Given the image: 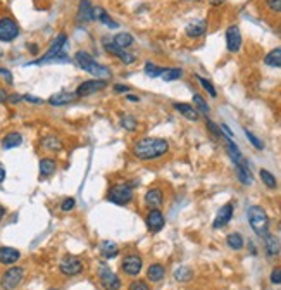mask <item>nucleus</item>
Here are the masks:
<instances>
[{
  "mask_svg": "<svg viewBox=\"0 0 281 290\" xmlns=\"http://www.w3.org/2000/svg\"><path fill=\"white\" fill-rule=\"evenodd\" d=\"M112 42H114V45H117L119 48H126V47L133 45V37H131L130 33H117Z\"/></svg>",
  "mask_w": 281,
  "mask_h": 290,
  "instance_id": "nucleus-30",
  "label": "nucleus"
},
{
  "mask_svg": "<svg viewBox=\"0 0 281 290\" xmlns=\"http://www.w3.org/2000/svg\"><path fill=\"white\" fill-rule=\"evenodd\" d=\"M207 128L210 130V133H212V135H214V137H216V138H221V137H223V133H221V128H217V126L214 125V123L210 121V120H207Z\"/></svg>",
  "mask_w": 281,
  "mask_h": 290,
  "instance_id": "nucleus-44",
  "label": "nucleus"
},
{
  "mask_svg": "<svg viewBox=\"0 0 281 290\" xmlns=\"http://www.w3.org/2000/svg\"><path fill=\"white\" fill-rule=\"evenodd\" d=\"M210 4H212V6H221L223 2H225V0H209Z\"/></svg>",
  "mask_w": 281,
  "mask_h": 290,
  "instance_id": "nucleus-53",
  "label": "nucleus"
},
{
  "mask_svg": "<svg viewBox=\"0 0 281 290\" xmlns=\"http://www.w3.org/2000/svg\"><path fill=\"white\" fill-rule=\"evenodd\" d=\"M24 278V268L12 266L0 276V288L2 290H14L19 287V283Z\"/></svg>",
  "mask_w": 281,
  "mask_h": 290,
  "instance_id": "nucleus-7",
  "label": "nucleus"
},
{
  "mask_svg": "<svg viewBox=\"0 0 281 290\" xmlns=\"http://www.w3.org/2000/svg\"><path fill=\"white\" fill-rule=\"evenodd\" d=\"M42 145H43V149H47V151H50V152H59L60 149H63V142H60L57 137H54V135H48V137L43 138Z\"/></svg>",
  "mask_w": 281,
  "mask_h": 290,
  "instance_id": "nucleus-27",
  "label": "nucleus"
},
{
  "mask_svg": "<svg viewBox=\"0 0 281 290\" xmlns=\"http://www.w3.org/2000/svg\"><path fill=\"white\" fill-rule=\"evenodd\" d=\"M128 99L131 100V102H138V100H140L137 95H128Z\"/></svg>",
  "mask_w": 281,
  "mask_h": 290,
  "instance_id": "nucleus-55",
  "label": "nucleus"
},
{
  "mask_svg": "<svg viewBox=\"0 0 281 290\" xmlns=\"http://www.w3.org/2000/svg\"><path fill=\"white\" fill-rule=\"evenodd\" d=\"M105 86H107V80H88V81H83L74 94L80 99V97H88L91 94H97V92L104 90Z\"/></svg>",
  "mask_w": 281,
  "mask_h": 290,
  "instance_id": "nucleus-11",
  "label": "nucleus"
},
{
  "mask_svg": "<svg viewBox=\"0 0 281 290\" xmlns=\"http://www.w3.org/2000/svg\"><path fill=\"white\" fill-rule=\"evenodd\" d=\"M221 130H225V133L228 135V137H233V131H231L230 128H228L226 125H221Z\"/></svg>",
  "mask_w": 281,
  "mask_h": 290,
  "instance_id": "nucleus-52",
  "label": "nucleus"
},
{
  "mask_svg": "<svg viewBox=\"0 0 281 290\" xmlns=\"http://www.w3.org/2000/svg\"><path fill=\"white\" fill-rule=\"evenodd\" d=\"M226 45H228V50L230 52H238L240 47H241V33H240V28L236 24L230 26L226 30Z\"/></svg>",
  "mask_w": 281,
  "mask_h": 290,
  "instance_id": "nucleus-15",
  "label": "nucleus"
},
{
  "mask_svg": "<svg viewBox=\"0 0 281 290\" xmlns=\"http://www.w3.org/2000/svg\"><path fill=\"white\" fill-rule=\"evenodd\" d=\"M128 290H150V287H148V283L145 280H133L130 283Z\"/></svg>",
  "mask_w": 281,
  "mask_h": 290,
  "instance_id": "nucleus-40",
  "label": "nucleus"
},
{
  "mask_svg": "<svg viewBox=\"0 0 281 290\" xmlns=\"http://www.w3.org/2000/svg\"><path fill=\"white\" fill-rule=\"evenodd\" d=\"M174 109H176L178 112H181L183 116L186 118V120H190V121H197V120H199V112H197L190 104L176 102V104H174Z\"/></svg>",
  "mask_w": 281,
  "mask_h": 290,
  "instance_id": "nucleus-25",
  "label": "nucleus"
},
{
  "mask_svg": "<svg viewBox=\"0 0 281 290\" xmlns=\"http://www.w3.org/2000/svg\"><path fill=\"white\" fill-rule=\"evenodd\" d=\"M66 43H68V37L64 33H60L54 42L50 43L47 54L42 55L40 59L33 61L32 64H45L50 61H59V63H68V55H66Z\"/></svg>",
  "mask_w": 281,
  "mask_h": 290,
  "instance_id": "nucleus-4",
  "label": "nucleus"
},
{
  "mask_svg": "<svg viewBox=\"0 0 281 290\" xmlns=\"http://www.w3.org/2000/svg\"><path fill=\"white\" fill-rule=\"evenodd\" d=\"M78 99L76 94H69V92H59V94H54L48 99V104L52 105H68L73 104L74 100Z\"/></svg>",
  "mask_w": 281,
  "mask_h": 290,
  "instance_id": "nucleus-21",
  "label": "nucleus"
},
{
  "mask_svg": "<svg viewBox=\"0 0 281 290\" xmlns=\"http://www.w3.org/2000/svg\"><path fill=\"white\" fill-rule=\"evenodd\" d=\"M0 74H2V76L6 78L7 83H12V74H11V71H7V69L0 68Z\"/></svg>",
  "mask_w": 281,
  "mask_h": 290,
  "instance_id": "nucleus-47",
  "label": "nucleus"
},
{
  "mask_svg": "<svg viewBox=\"0 0 281 290\" xmlns=\"http://www.w3.org/2000/svg\"><path fill=\"white\" fill-rule=\"evenodd\" d=\"M166 276V268L159 265V263H155V265H150L147 270V280L148 282H161L162 278Z\"/></svg>",
  "mask_w": 281,
  "mask_h": 290,
  "instance_id": "nucleus-22",
  "label": "nucleus"
},
{
  "mask_svg": "<svg viewBox=\"0 0 281 290\" xmlns=\"http://www.w3.org/2000/svg\"><path fill=\"white\" fill-rule=\"evenodd\" d=\"M97 278H99L100 285H102V288L105 290H121L122 287L119 275L114 273L111 268L104 265V263H100V265L97 266Z\"/></svg>",
  "mask_w": 281,
  "mask_h": 290,
  "instance_id": "nucleus-6",
  "label": "nucleus"
},
{
  "mask_svg": "<svg viewBox=\"0 0 281 290\" xmlns=\"http://www.w3.org/2000/svg\"><path fill=\"white\" fill-rule=\"evenodd\" d=\"M236 177L243 185H252L254 178H252V173H250V168H236Z\"/></svg>",
  "mask_w": 281,
  "mask_h": 290,
  "instance_id": "nucleus-34",
  "label": "nucleus"
},
{
  "mask_svg": "<svg viewBox=\"0 0 281 290\" xmlns=\"http://www.w3.org/2000/svg\"><path fill=\"white\" fill-rule=\"evenodd\" d=\"M50 290H59V288H50Z\"/></svg>",
  "mask_w": 281,
  "mask_h": 290,
  "instance_id": "nucleus-56",
  "label": "nucleus"
},
{
  "mask_svg": "<svg viewBox=\"0 0 281 290\" xmlns=\"http://www.w3.org/2000/svg\"><path fill=\"white\" fill-rule=\"evenodd\" d=\"M104 47H105V50H107L109 54L119 57V59H121L124 64H133V63H135V55H133V54L126 52L124 48H119L117 45H114V42L107 40V38H104Z\"/></svg>",
  "mask_w": 281,
  "mask_h": 290,
  "instance_id": "nucleus-14",
  "label": "nucleus"
},
{
  "mask_svg": "<svg viewBox=\"0 0 281 290\" xmlns=\"http://www.w3.org/2000/svg\"><path fill=\"white\" fill-rule=\"evenodd\" d=\"M259 177H261L262 183H264L267 188H271V190H274V188L278 187V182H276L274 175L269 173L267 169H261V171H259Z\"/></svg>",
  "mask_w": 281,
  "mask_h": 290,
  "instance_id": "nucleus-31",
  "label": "nucleus"
},
{
  "mask_svg": "<svg viewBox=\"0 0 281 290\" xmlns=\"http://www.w3.org/2000/svg\"><path fill=\"white\" fill-rule=\"evenodd\" d=\"M78 19H80L81 23H88V21H91V2L90 0H81L80 2Z\"/></svg>",
  "mask_w": 281,
  "mask_h": 290,
  "instance_id": "nucleus-26",
  "label": "nucleus"
},
{
  "mask_svg": "<svg viewBox=\"0 0 281 290\" xmlns=\"http://www.w3.org/2000/svg\"><path fill=\"white\" fill-rule=\"evenodd\" d=\"M142 268H143V261H142V257H140L138 254L130 252V254H126V256L122 257V261H121L122 275L130 276V278L138 276L140 271H142Z\"/></svg>",
  "mask_w": 281,
  "mask_h": 290,
  "instance_id": "nucleus-8",
  "label": "nucleus"
},
{
  "mask_svg": "<svg viewBox=\"0 0 281 290\" xmlns=\"http://www.w3.org/2000/svg\"><path fill=\"white\" fill-rule=\"evenodd\" d=\"M183 76V71L181 69H178V68H174V69H164L161 74V78L164 81H174V80H179V78Z\"/></svg>",
  "mask_w": 281,
  "mask_h": 290,
  "instance_id": "nucleus-33",
  "label": "nucleus"
},
{
  "mask_svg": "<svg viewBox=\"0 0 281 290\" xmlns=\"http://www.w3.org/2000/svg\"><path fill=\"white\" fill-rule=\"evenodd\" d=\"M143 202H145V206H147L148 209H159L161 206L164 204V192H162L161 188L153 187L147 193H145Z\"/></svg>",
  "mask_w": 281,
  "mask_h": 290,
  "instance_id": "nucleus-13",
  "label": "nucleus"
},
{
  "mask_svg": "<svg viewBox=\"0 0 281 290\" xmlns=\"http://www.w3.org/2000/svg\"><path fill=\"white\" fill-rule=\"evenodd\" d=\"M130 90L131 89L126 85H114V92H116V94H128Z\"/></svg>",
  "mask_w": 281,
  "mask_h": 290,
  "instance_id": "nucleus-46",
  "label": "nucleus"
},
{
  "mask_svg": "<svg viewBox=\"0 0 281 290\" xmlns=\"http://www.w3.org/2000/svg\"><path fill=\"white\" fill-rule=\"evenodd\" d=\"M74 59H76V64L80 66L83 71L90 73L91 76H99V80H107V78H111V69L105 68V66H100L97 61L91 57L90 54H86V52H78L76 55H74Z\"/></svg>",
  "mask_w": 281,
  "mask_h": 290,
  "instance_id": "nucleus-2",
  "label": "nucleus"
},
{
  "mask_svg": "<svg viewBox=\"0 0 281 290\" xmlns=\"http://www.w3.org/2000/svg\"><path fill=\"white\" fill-rule=\"evenodd\" d=\"M266 6L273 12H281V0H266Z\"/></svg>",
  "mask_w": 281,
  "mask_h": 290,
  "instance_id": "nucleus-45",
  "label": "nucleus"
},
{
  "mask_svg": "<svg viewBox=\"0 0 281 290\" xmlns=\"http://www.w3.org/2000/svg\"><path fill=\"white\" fill-rule=\"evenodd\" d=\"M55 169H57L55 159H52V157H43V159H40V175L43 178L52 177V175L55 173Z\"/></svg>",
  "mask_w": 281,
  "mask_h": 290,
  "instance_id": "nucleus-24",
  "label": "nucleus"
},
{
  "mask_svg": "<svg viewBox=\"0 0 281 290\" xmlns=\"http://www.w3.org/2000/svg\"><path fill=\"white\" fill-rule=\"evenodd\" d=\"M192 270L190 268H186V266H181V268H178L176 271H174V278L178 280V282H188V280L192 278Z\"/></svg>",
  "mask_w": 281,
  "mask_h": 290,
  "instance_id": "nucleus-35",
  "label": "nucleus"
},
{
  "mask_svg": "<svg viewBox=\"0 0 281 290\" xmlns=\"http://www.w3.org/2000/svg\"><path fill=\"white\" fill-rule=\"evenodd\" d=\"M21 142H23V135H21L19 131H9L6 137L2 138V147L14 149V147H19Z\"/></svg>",
  "mask_w": 281,
  "mask_h": 290,
  "instance_id": "nucleus-23",
  "label": "nucleus"
},
{
  "mask_svg": "<svg viewBox=\"0 0 281 290\" xmlns=\"http://www.w3.org/2000/svg\"><path fill=\"white\" fill-rule=\"evenodd\" d=\"M6 180V168H4V164L0 162V183Z\"/></svg>",
  "mask_w": 281,
  "mask_h": 290,
  "instance_id": "nucleus-50",
  "label": "nucleus"
},
{
  "mask_svg": "<svg viewBox=\"0 0 281 290\" xmlns=\"http://www.w3.org/2000/svg\"><path fill=\"white\" fill-rule=\"evenodd\" d=\"M231 218H233V204H225L221 209L217 211V214H216V219H214V223H212V228H216V230H219V228H223V226H226L228 223L231 221Z\"/></svg>",
  "mask_w": 281,
  "mask_h": 290,
  "instance_id": "nucleus-16",
  "label": "nucleus"
},
{
  "mask_svg": "<svg viewBox=\"0 0 281 290\" xmlns=\"http://www.w3.org/2000/svg\"><path fill=\"white\" fill-rule=\"evenodd\" d=\"M207 32V21L204 19H195L186 26V35L190 38H199Z\"/></svg>",
  "mask_w": 281,
  "mask_h": 290,
  "instance_id": "nucleus-18",
  "label": "nucleus"
},
{
  "mask_svg": "<svg viewBox=\"0 0 281 290\" xmlns=\"http://www.w3.org/2000/svg\"><path fill=\"white\" fill-rule=\"evenodd\" d=\"M7 100H9V102H12V104H16V102H19V100H23V97H21V95H11Z\"/></svg>",
  "mask_w": 281,
  "mask_h": 290,
  "instance_id": "nucleus-49",
  "label": "nucleus"
},
{
  "mask_svg": "<svg viewBox=\"0 0 281 290\" xmlns=\"http://www.w3.org/2000/svg\"><path fill=\"white\" fill-rule=\"evenodd\" d=\"M19 35V26L12 17H2L0 19V40L2 42H12Z\"/></svg>",
  "mask_w": 281,
  "mask_h": 290,
  "instance_id": "nucleus-10",
  "label": "nucleus"
},
{
  "mask_svg": "<svg viewBox=\"0 0 281 290\" xmlns=\"http://www.w3.org/2000/svg\"><path fill=\"white\" fill-rule=\"evenodd\" d=\"M245 135H247V138L250 140V143L254 145V147L256 149H259V151H262V149H264V143L261 142V140H259L256 135L252 133V131H248V130H245Z\"/></svg>",
  "mask_w": 281,
  "mask_h": 290,
  "instance_id": "nucleus-41",
  "label": "nucleus"
},
{
  "mask_svg": "<svg viewBox=\"0 0 281 290\" xmlns=\"http://www.w3.org/2000/svg\"><path fill=\"white\" fill-rule=\"evenodd\" d=\"M193 104L197 105V107H199V111H202L205 114V116H207L209 114V105H207V102H205V99L202 95H193Z\"/></svg>",
  "mask_w": 281,
  "mask_h": 290,
  "instance_id": "nucleus-37",
  "label": "nucleus"
},
{
  "mask_svg": "<svg viewBox=\"0 0 281 290\" xmlns=\"http://www.w3.org/2000/svg\"><path fill=\"white\" fill-rule=\"evenodd\" d=\"M264 63L267 66H271V68H281V47L273 48V50L266 55Z\"/></svg>",
  "mask_w": 281,
  "mask_h": 290,
  "instance_id": "nucleus-28",
  "label": "nucleus"
},
{
  "mask_svg": "<svg viewBox=\"0 0 281 290\" xmlns=\"http://www.w3.org/2000/svg\"><path fill=\"white\" fill-rule=\"evenodd\" d=\"M21 259V252L14 247H0V265H14Z\"/></svg>",
  "mask_w": 281,
  "mask_h": 290,
  "instance_id": "nucleus-17",
  "label": "nucleus"
},
{
  "mask_svg": "<svg viewBox=\"0 0 281 290\" xmlns=\"http://www.w3.org/2000/svg\"><path fill=\"white\" fill-rule=\"evenodd\" d=\"M83 270H85V265L80 257L76 256H66L63 261L59 263V271L64 276H76L81 275Z\"/></svg>",
  "mask_w": 281,
  "mask_h": 290,
  "instance_id": "nucleus-9",
  "label": "nucleus"
},
{
  "mask_svg": "<svg viewBox=\"0 0 281 290\" xmlns=\"http://www.w3.org/2000/svg\"><path fill=\"white\" fill-rule=\"evenodd\" d=\"M162 71H164V68H159V66H155L153 63H147L145 64V74L150 78H157L161 76Z\"/></svg>",
  "mask_w": 281,
  "mask_h": 290,
  "instance_id": "nucleus-36",
  "label": "nucleus"
},
{
  "mask_svg": "<svg viewBox=\"0 0 281 290\" xmlns=\"http://www.w3.org/2000/svg\"><path fill=\"white\" fill-rule=\"evenodd\" d=\"M117 254H119V247H117L114 242H111V240L104 242V244H102V256L104 257L111 259V257H116Z\"/></svg>",
  "mask_w": 281,
  "mask_h": 290,
  "instance_id": "nucleus-32",
  "label": "nucleus"
},
{
  "mask_svg": "<svg viewBox=\"0 0 281 290\" xmlns=\"http://www.w3.org/2000/svg\"><path fill=\"white\" fill-rule=\"evenodd\" d=\"M74 206H76V200H74L73 197H66V199L63 200V204H60V209L71 211V209H74Z\"/></svg>",
  "mask_w": 281,
  "mask_h": 290,
  "instance_id": "nucleus-43",
  "label": "nucleus"
},
{
  "mask_svg": "<svg viewBox=\"0 0 281 290\" xmlns=\"http://www.w3.org/2000/svg\"><path fill=\"white\" fill-rule=\"evenodd\" d=\"M247 218L250 228H252L257 237L264 239L266 235H269V218H267L266 211L261 206H250L247 209Z\"/></svg>",
  "mask_w": 281,
  "mask_h": 290,
  "instance_id": "nucleus-3",
  "label": "nucleus"
},
{
  "mask_svg": "<svg viewBox=\"0 0 281 290\" xmlns=\"http://www.w3.org/2000/svg\"><path fill=\"white\" fill-rule=\"evenodd\" d=\"M9 99V95H7V92L6 90H2L0 89V102H6V100Z\"/></svg>",
  "mask_w": 281,
  "mask_h": 290,
  "instance_id": "nucleus-51",
  "label": "nucleus"
},
{
  "mask_svg": "<svg viewBox=\"0 0 281 290\" xmlns=\"http://www.w3.org/2000/svg\"><path fill=\"white\" fill-rule=\"evenodd\" d=\"M147 228L148 231H152V234H159V231L164 228L166 225V219H164V214H162L161 209H150L147 214Z\"/></svg>",
  "mask_w": 281,
  "mask_h": 290,
  "instance_id": "nucleus-12",
  "label": "nucleus"
},
{
  "mask_svg": "<svg viewBox=\"0 0 281 290\" xmlns=\"http://www.w3.org/2000/svg\"><path fill=\"white\" fill-rule=\"evenodd\" d=\"M169 151V142L164 138H155V137H145L140 138L133 143V156L140 161H153L159 159Z\"/></svg>",
  "mask_w": 281,
  "mask_h": 290,
  "instance_id": "nucleus-1",
  "label": "nucleus"
},
{
  "mask_svg": "<svg viewBox=\"0 0 281 290\" xmlns=\"http://www.w3.org/2000/svg\"><path fill=\"white\" fill-rule=\"evenodd\" d=\"M197 78H199L200 85L204 86V89L209 92V95H210V97H217V92H216V89H214V85H212V83L207 81V80H205V78H202V76H197Z\"/></svg>",
  "mask_w": 281,
  "mask_h": 290,
  "instance_id": "nucleus-39",
  "label": "nucleus"
},
{
  "mask_svg": "<svg viewBox=\"0 0 281 290\" xmlns=\"http://www.w3.org/2000/svg\"><path fill=\"white\" fill-rule=\"evenodd\" d=\"M4 216H6V208H4V206H0V221H2Z\"/></svg>",
  "mask_w": 281,
  "mask_h": 290,
  "instance_id": "nucleus-54",
  "label": "nucleus"
},
{
  "mask_svg": "<svg viewBox=\"0 0 281 290\" xmlns=\"http://www.w3.org/2000/svg\"><path fill=\"white\" fill-rule=\"evenodd\" d=\"M91 21H100V23L107 24L109 28H112V30L117 28V23H114L111 19V16H109L102 7H91Z\"/></svg>",
  "mask_w": 281,
  "mask_h": 290,
  "instance_id": "nucleus-20",
  "label": "nucleus"
},
{
  "mask_svg": "<svg viewBox=\"0 0 281 290\" xmlns=\"http://www.w3.org/2000/svg\"><path fill=\"white\" fill-rule=\"evenodd\" d=\"M269 280L273 285H281V266H276L269 275Z\"/></svg>",
  "mask_w": 281,
  "mask_h": 290,
  "instance_id": "nucleus-42",
  "label": "nucleus"
},
{
  "mask_svg": "<svg viewBox=\"0 0 281 290\" xmlns=\"http://www.w3.org/2000/svg\"><path fill=\"white\" fill-rule=\"evenodd\" d=\"M133 185L131 183H116L114 187H111V190L107 193V199L112 202V204L117 206H126L133 200Z\"/></svg>",
  "mask_w": 281,
  "mask_h": 290,
  "instance_id": "nucleus-5",
  "label": "nucleus"
},
{
  "mask_svg": "<svg viewBox=\"0 0 281 290\" xmlns=\"http://www.w3.org/2000/svg\"><path fill=\"white\" fill-rule=\"evenodd\" d=\"M264 250L269 257H276L281 252V242L278 237L274 235H266L264 237Z\"/></svg>",
  "mask_w": 281,
  "mask_h": 290,
  "instance_id": "nucleus-19",
  "label": "nucleus"
},
{
  "mask_svg": "<svg viewBox=\"0 0 281 290\" xmlns=\"http://www.w3.org/2000/svg\"><path fill=\"white\" fill-rule=\"evenodd\" d=\"M23 99L28 100V102H33V104H42L43 102L42 99H38V97H33V95H24Z\"/></svg>",
  "mask_w": 281,
  "mask_h": 290,
  "instance_id": "nucleus-48",
  "label": "nucleus"
},
{
  "mask_svg": "<svg viewBox=\"0 0 281 290\" xmlns=\"http://www.w3.org/2000/svg\"><path fill=\"white\" fill-rule=\"evenodd\" d=\"M226 244H228V247H230V249L241 250V249H243V245H245V240H243V237H241L240 234H230L226 237Z\"/></svg>",
  "mask_w": 281,
  "mask_h": 290,
  "instance_id": "nucleus-29",
  "label": "nucleus"
},
{
  "mask_svg": "<svg viewBox=\"0 0 281 290\" xmlns=\"http://www.w3.org/2000/svg\"><path fill=\"white\" fill-rule=\"evenodd\" d=\"M121 125L124 126L126 130H130V131H133L135 128H137V121H135L133 116H122L121 118Z\"/></svg>",
  "mask_w": 281,
  "mask_h": 290,
  "instance_id": "nucleus-38",
  "label": "nucleus"
}]
</instances>
